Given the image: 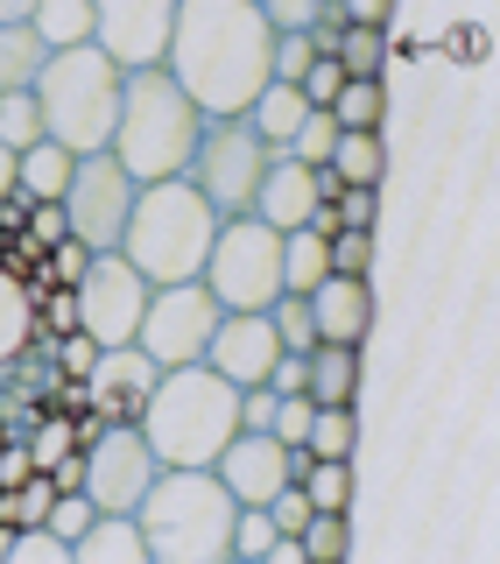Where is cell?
Returning a JSON list of instances; mask_svg holds the SVG:
<instances>
[{
    "label": "cell",
    "instance_id": "74e56055",
    "mask_svg": "<svg viewBox=\"0 0 500 564\" xmlns=\"http://www.w3.org/2000/svg\"><path fill=\"white\" fill-rule=\"evenodd\" d=\"M64 452H78V423H64V416H43V423H35V437H29V458H35V473H50Z\"/></svg>",
    "mask_w": 500,
    "mask_h": 564
},
{
    "label": "cell",
    "instance_id": "603a6c76",
    "mask_svg": "<svg viewBox=\"0 0 500 564\" xmlns=\"http://www.w3.org/2000/svg\"><path fill=\"white\" fill-rule=\"evenodd\" d=\"M50 64V43L35 35V22H0V93H35Z\"/></svg>",
    "mask_w": 500,
    "mask_h": 564
},
{
    "label": "cell",
    "instance_id": "8fae6325",
    "mask_svg": "<svg viewBox=\"0 0 500 564\" xmlns=\"http://www.w3.org/2000/svg\"><path fill=\"white\" fill-rule=\"evenodd\" d=\"M70 290H78V332H93L99 346H128L134 325H141V311H149L155 282L141 275L128 254H93Z\"/></svg>",
    "mask_w": 500,
    "mask_h": 564
},
{
    "label": "cell",
    "instance_id": "6da1fadb",
    "mask_svg": "<svg viewBox=\"0 0 500 564\" xmlns=\"http://www.w3.org/2000/svg\"><path fill=\"white\" fill-rule=\"evenodd\" d=\"M275 29L254 0H176V29L163 50V70L191 93L198 113H247L275 70Z\"/></svg>",
    "mask_w": 500,
    "mask_h": 564
},
{
    "label": "cell",
    "instance_id": "8d00e7d4",
    "mask_svg": "<svg viewBox=\"0 0 500 564\" xmlns=\"http://www.w3.org/2000/svg\"><path fill=\"white\" fill-rule=\"evenodd\" d=\"M325 247H331L338 275H373V234H367V226H338Z\"/></svg>",
    "mask_w": 500,
    "mask_h": 564
},
{
    "label": "cell",
    "instance_id": "e575fe53",
    "mask_svg": "<svg viewBox=\"0 0 500 564\" xmlns=\"http://www.w3.org/2000/svg\"><path fill=\"white\" fill-rule=\"evenodd\" d=\"M8 564H70V543H64L50 522H29V529H14Z\"/></svg>",
    "mask_w": 500,
    "mask_h": 564
},
{
    "label": "cell",
    "instance_id": "f546056e",
    "mask_svg": "<svg viewBox=\"0 0 500 564\" xmlns=\"http://www.w3.org/2000/svg\"><path fill=\"white\" fill-rule=\"evenodd\" d=\"M303 494H311V508H338L346 516V501H352V466L346 458H303Z\"/></svg>",
    "mask_w": 500,
    "mask_h": 564
},
{
    "label": "cell",
    "instance_id": "9c48e42d",
    "mask_svg": "<svg viewBox=\"0 0 500 564\" xmlns=\"http://www.w3.org/2000/svg\"><path fill=\"white\" fill-rule=\"evenodd\" d=\"M134 176L120 170V155L113 149H93V155H78L70 163V184H64V226H70V240H85L93 254H113L120 234H128V212H134Z\"/></svg>",
    "mask_w": 500,
    "mask_h": 564
},
{
    "label": "cell",
    "instance_id": "7402d4cb",
    "mask_svg": "<svg viewBox=\"0 0 500 564\" xmlns=\"http://www.w3.org/2000/svg\"><path fill=\"white\" fill-rule=\"evenodd\" d=\"M70 163L78 155L64 149V141H29L22 155H14V191H22L29 205H43V198H64V184H70Z\"/></svg>",
    "mask_w": 500,
    "mask_h": 564
},
{
    "label": "cell",
    "instance_id": "1f68e13d",
    "mask_svg": "<svg viewBox=\"0 0 500 564\" xmlns=\"http://www.w3.org/2000/svg\"><path fill=\"white\" fill-rule=\"evenodd\" d=\"M268 325H275L282 352H311V346H317V317H311V296H290V290H282L275 304H268Z\"/></svg>",
    "mask_w": 500,
    "mask_h": 564
},
{
    "label": "cell",
    "instance_id": "db71d44e",
    "mask_svg": "<svg viewBox=\"0 0 500 564\" xmlns=\"http://www.w3.org/2000/svg\"><path fill=\"white\" fill-rule=\"evenodd\" d=\"M29 8L35 0H0V22H29Z\"/></svg>",
    "mask_w": 500,
    "mask_h": 564
},
{
    "label": "cell",
    "instance_id": "f5cc1de1",
    "mask_svg": "<svg viewBox=\"0 0 500 564\" xmlns=\"http://www.w3.org/2000/svg\"><path fill=\"white\" fill-rule=\"evenodd\" d=\"M8 191H14V149L0 141V198H8Z\"/></svg>",
    "mask_w": 500,
    "mask_h": 564
},
{
    "label": "cell",
    "instance_id": "cb8c5ba5",
    "mask_svg": "<svg viewBox=\"0 0 500 564\" xmlns=\"http://www.w3.org/2000/svg\"><path fill=\"white\" fill-rule=\"evenodd\" d=\"M360 395V346L317 339L311 346V402H352Z\"/></svg>",
    "mask_w": 500,
    "mask_h": 564
},
{
    "label": "cell",
    "instance_id": "5b68a950",
    "mask_svg": "<svg viewBox=\"0 0 500 564\" xmlns=\"http://www.w3.org/2000/svg\"><path fill=\"white\" fill-rule=\"evenodd\" d=\"M211 234H219V212L205 205V191L191 176H163V184H141L128 234H120L113 254H128L149 282H191L205 275Z\"/></svg>",
    "mask_w": 500,
    "mask_h": 564
},
{
    "label": "cell",
    "instance_id": "ffe728a7",
    "mask_svg": "<svg viewBox=\"0 0 500 564\" xmlns=\"http://www.w3.org/2000/svg\"><path fill=\"white\" fill-rule=\"evenodd\" d=\"M70 564H149V543H141L134 516H93L70 536Z\"/></svg>",
    "mask_w": 500,
    "mask_h": 564
},
{
    "label": "cell",
    "instance_id": "ee69618b",
    "mask_svg": "<svg viewBox=\"0 0 500 564\" xmlns=\"http://www.w3.org/2000/svg\"><path fill=\"white\" fill-rule=\"evenodd\" d=\"M331 205H338V226H367L373 234V219H381V184H346Z\"/></svg>",
    "mask_w": 500,
    "mask_h": 564
},
{
    "label": "cell",
    "instance_id": "3957f363",
    "mask_svg": "<svg viewBox=\"0 0 500 564\" xmlns=\"http://www.w3.org/2000/svg\"><path fill=\"white\" fill-rule=\"evenodd\" d=\"M134 423L163 466H211L226 452V437L240 431V388L205 360L163 367Z\"/></svg>",
    "mask_w": 500,
    "mask_h": 564
},
{
    "label": "cell",
    "instance_id": "4fadbf2b",
    "mask_svg": "<svg viewBox=\"0 0 500 564\" xmlns=\"http://www.w3.org/2000/svg\"><path fill=\"white\" fill-rule=\"evenodd\" d=\"M170 29H176V0H93V43L120 70L163 64Z\"/></svg>",
    "mask_w": 500,
    "mask_h": 564
},
{
    "label": "cell",
    "instance_id": "d6a6232c",
    "mask_svg": "<svg viewBox=\"0 0 500 564\" xmlns=\"http://www.w3.org/2000/svg\"><path fill=\"white\" fill-rule=\"evenodd\" d=\"M296 543H303V564H338L346 557V516H338V508H311V522L296 529Z\"/></svg>",
    "mask_w": 500,
    "mask_h": 564
},
{
    "label": "cell",
    "instance_id": "f6af8a7d",
    "mask_svg": "<svg viewBox=\"0 0 500 564\" xmlns=\"http://www.w3.org/2000/svg\"><path fill=\"white\" fill-rule=\"evenodd\" d=\"M70 234V226H64V205L57 198H43V205H29V226H22V240L35 247V254H43V247H57Z\"/></svg>",
    "mask_w": 500,
    "mask_h": 564
},
{
    "label": "cell",
    "instance_id": "f1b7e54d",
    "mask_svg": "<svg viewBox=\"0 0 500 564\" xmlns=\"http://www.w3.org/2000/svg\"><path fill=\"white\" fill-rule=\"evenodd\" d=\"M311 458H352V402H317L311 431H303Z\"/></svg>",
    "mask_w": 500,
    "mask_h": 564
},
{
    "label": "cell",
    "instance_id": "7c38bea8",
    "mask_svg": "<svg viewBox=\"0 0 500 564\" xmlns=\"http://www.w3.org/2000/svg\"><path fill=\"white\" fill-rule=\"evenodd\" d=\"M155 473H163V458L149 452L141 423H106L85 445V494H93L99 516H134V501L149 494Z\"/></svg>",
    "mask_w": 500,
    "mask_h": 564
},
{
    "label": "cell",
    "instance_id": "44dd1931",
    "mask_svg": "<svg viewBox=\"0 0 500 564\" xmlns=\"http://www.w3.org/2000/svg\"><path fill=\"white\" fill-rule=\"evenodd\" d=\"M303 113H311V99H303L296 85L268 78L261 93H254V106H247L240 120H247V128H254V134H261V141H268V149H275V155H282V149H290V141H296V128H303Z\"/></svg>",
    "mask_w": 500,
    "mask_h": 564
},
{
    "label": "cell",
    "instance_id": "ba28073f",
    "mask_svg": "<svg viewBox=\"0 0 500 564\" xmlns=\"http://www.w3.org/2000/svg\"><path fill=\"white\" fill-rule=\"evenodd\" d=\"M268 141L247 128L240 113H205L198 128V149H191L184 176L205 191V205L219 212V219H233V212H254V191H261V170H268Z\"/></svg>",
    "mask_w": 500,
    "mask_h": 564
},
{
    "label": "cell",
    "instance_id": "681fc988",
    "mask_svg": "<svg viewBox=\"0 0 500 564\" xmlns=\"http://www.w3.org/2000/svg\"><path fill=\"white\" fill-rule=\"evenodd\" d=\"M275 423V388L254 381V388H240V431H268Z\"/></svg>",
    "mask_w": 500,
    "mask_h": 564
},
{
    "label": "cell",
    "instance_id": "836d02e7",
    "mask_svg": "<svg viewBox=\"0 0 500 564\" xmlns=\"http://www.w3.org/2000/svg\"><path fill=\"white\" fill-rule=\"evenodd\" d=\"M0 141H8L14 155H22L29 141H43V106H35V93H0Z\"/></svg>",
    "mask_w": 500,
    "mask_h": 564
},
{
    "label": "cell",
    "instance_id": "ac0fdd59",
    "mask_svg": "<svg viewBox=\"0 0 500 564\" xmlns=\"http://www.w3.org/2000/svg\"><path fill=\"white\" fill-rule=\"evenodd\" d=\"M35 247L14 240V254L0 261V367H14L35 339V296H29V275H35Z\"/></svg>",
    "mask_w": 500,
    "mask_h": 564
},
{
    "label": "cell",
    "instance_id": "277c9868",
    "mask_svg": "<svg viewBox=\"0 0 500 564\" xmlns=\"http://www.w3.org/2000/svg\"><path fill=\"white\" fill-rule=\"evenodd\" d=\"M198 128H205V113L191 106L184 85L163 64H141L120 78V120L106 149L120 155V170L134 184H163V176H184L191 149H198Z\"/></svg>",
    "mask_w": 500,
    "mask_h": 564
},
{
    "label": "cell",
    "instance_id": "d4e9b609",
    "mask_svg": "<svg viewBox=\"0 0 500 564\" xmlns=\"http://www.w3.org/2000/svg\"><path fill=\"white\" fill-rule=\"evenodd\" d=\"M325 275H331V247H325V234H311V226H290V234H282V290H290V296H311Z\"/></svg>",
    "mask_w": 500,
    "mask_h": 564
},
{
    "label": "cell",
    "instance_id": "8992f818",
    "mask_svg": "<svg viewBox=\"0 0 500 564\" xmlns=\"http://www.w3.org/2000/svg\"><path fill=\"white\" fill-rule=\"evenodd\" d=\"M120 70L99 43H70V50H50L43 78H35V106H43V134L64 141L70 155H93L113 141V120H120Z\"/></svg>",
    "mask_w": 500,
    "mask_h": 564
},
{
    "label": "cell",
    "instance_id": "30bf717a",
    "mask_svg": "<svg viewBox=\"0 0 500 564\" xmlns=\"http://www.w3.org/2000/svg\"><path fill=\"white\" fill-rule=\"evenodd\" d=\"M219 317H226L219 296H211L198 275H191V282H155V290H149V311H141V325H134V346L149 352L155 367L205 360Z\"/></svg>",
    "mask_w": 500,
    "mask_h": 564
},
{
    "label": "cell",
    "instance_id": "4316f807",
    "mask_svg": "<svg viewBox=\"0 0 500 564\" xmlns=\"http://www.w3.org/2000/svg\"><path fill=\"white\" fill-rule=\"evenodd\" d=\"M35 35L50 50H70V43H93V0H35L29 8Z\"/></svg>",
    "mask_w": 500,
    "mask_h": 564
},
{
    "label": "cell",
    "instance_id": "2e32d148",
    "mask_svg": "<svg viewBox=\"0 0 500 564\" xmlns=\"http://www.w3.org/2000/svg\"><path fill=\"white\" fill-rule=\"evenodd\" d=\"M275 325H268V311H226L219 317V332H211V346H205V367H219L233 388H254L268 381V367H275Z\"/></svg>",
    "mask_w": 500,
    "mask_h": 564
},
{
    "label": "cell",
    "instance_id": "5bb4252c",
    "mask_svg": "<svg viewBox=\"0 0 500 564\" xmlns=\"http://www.w3.org/2000/svg\"><path fill=\"white\" fill-rule=\"evenodd\" d=\"M211 473L226 480V494H233L240 508H261L275 487H290L303 473V452H290L275 431H233L226 437V452L211 458Z\"/></svg>",
    "mask_w": 500,
    "mask_h": 564
},
{
    "label": "cell",
    "instance_id": "60d3db41",
    "mask_svg": "<svg viewBox=\"0 0 500 564\" xmlns=\"http://www.w3.org/2000/svg\"><path fill=\"white\" fill-rule=\"evenodd\" d=\"M311 57H317V43L303 29H275V57H268V70H275L282 85H296L303 70H311Z\"/></svg>",
    "mask_w": 500,
    "mask_h": 564
},
{
    "label": "cell",
    "instance_id": "816d5d0a",
    "mask_svg": "<svg viewBox=\"0 0 500 564\" xmlns=\"http://www.w3.org/2000/svg\"><path fill=\"white\" fill-rule=\"evenodd\" d=\"M338 14H346V22H367V29H388L395 0H338Z\"/></svg>",
    "mask_w": 500,
    "mask_h": 564
},
{
    "label": "cell",
    "instance_id": "52a82bcc",
    "mask_svg": "<svg viewBox=\"0 0 500 564\" xmlns=\"http://www.w3.org/2000/svg\"><path fill=\"white\" fill-rule=\"evenodd\" d=\"M198 282L219 296V311H268L282 296V234H275V226H261L254 212L219 219Z\"/></svg>",
    "mask_w": 500,
    "mask_h": 564
},
{
    "label": "cell",
    "instance_id": "f35d334b",
    "mask_svg": "<svg viewBox=\"0 0 500 564\" xmlns=\"http://www.w3.org/2000/svg\"><path fill=\"white\" fill-rule=\"evenodd\" d=\"M275 536H282V529L268 522V508H240V516H233V557L240 564L268 557V543H275Z\"/></svg>",
    "mask_w": 500,
    "mask_h": 564
},
{
    "label": "cell",
    "instance_id": "b9f144b4",
    "mask_svg": "<svg viewBox=\"0 0 500 564\" xmlns=\"http://www.w3.org/2000/svg\"><path fill=\"white\" fill-rule=\"evenodd\" d=\"M311 410H317L311 395H275V423H268V431H275V437H282L290 452H303V431H311ZM303 458H311V452H303Z\"/></svg>",
    "mask_w": 500,
    "mask_h": 564
},
{
    "label": "cell",
    "instance_id": "83f0119b",
    "mask_svg": "<svg viewBox=\"0 0 500 564\" xmlns=\"http://www.w3.org/2000/svg\"><path fill=\"white\" fill-rule=\"evenodd\" d=\"M331 57L346 78H381V64H388V29H367V22H346L338 29V43H331Z\"/></svg>",
    "mask_w": 500,
    "mask_h": 564
},
{
    "label": "cell",
    "instance_id": "7bdbcfd3",
    "mask_svg": "<svg viewBox=\"0 0 500 564\" xmlns=\"http://www.w3.org/2000/svg\"><path fill=\"white\" fill-rule=\"evenodd\" d=\"M50 360L64 367V381H85L93 360H99V339H93V332H57V352H50Z\"/></svg>",
    "mask_w": 500,
    "mask_h": 564
},
{
    "label": "cell",
    "instance_id": "bcb514c9",
    "mask_svg": "<svg viewBox=\"0 0 500 564\" xmlns=\"http://www.w3.org/2000/svg\"><path fill=\"white\" fill-rule=\"evenodd\" d=\"M338 85H346V70H338V57H311V70L296 78V93L311 99V106H331V99H338Z\"/></svg>",
    "mask_w": 500,
    "mask_h": 564
},
{
    "label": "cell",
    "instance_id": "f907efd6",
    "mask_svg": "<svg viewBox=\"0 0 500 564\" xmlns=\"http://www.w3.org/2000/svg\"><path fill=\"white\" fill-rule=\"evenodd\" d=\"M35 473V458H29V437H8L0 431V487H22Z\"/></svg>",
    "mask_w": 500,
    "mask_h": 564
},
{
    "label": "cell",
    "instance_id": "484cf974",
    "mask_svg": "<svg viewBox=\"0 0 500 564\" xmlns=\"http://www.w3.org/2000/svg\"><path fill=\"white\" fill-rule=\"evenodd\" d=\"M325 163L338 170V184H381L388 170V149H381V128H338Z\"/></svg>",
    "mask_w": 500,
    "mask_h": 564
},
{
    "label": "cell",
    "instance_id": "4dcf8cb0",
    "mask_svg": "<svg viewBox=\"0 0 500 564\" xmlns=\"http://www.w3.org/2000/svg\"><path fill=\"white\" fill-rule=\"evenodd\" d=\"M381 106H388L381 99V78H346L325 113L338 120V128H381Z\"/></svg>",
    "mask_w": 500,
    "mask_h": 564
},
{
    "label": "cell",
    "instance_id": "9a60e30c",
    "mask_svg": "<svg viewBox=\"0 0 500 564\" xmlns=\"http://www.w3.org/2000/svg\"><path fill=\"white\" fill-rule=\"evenodd\" d=\"M155 375H163V367H155L134 339L128 346H99L93 375H85V402H93L106 423H134L141 402H149V388H155Z\"/></svg>",
    "mask_w": 500,
    "mask_h": 564
},
{
    "label": "cell",
    "instance_id": "d590c367",
    "mask_svg": "<svg viewBox=\"0 0 500 564\" xmlns=\"http://www.w3.org/2000/svg\"><path fill=\"white\" fill-rule=\"evenodd\" d=\"M331 141H338V120L325 113V106H311V113H303V128H296V141L282 155H296V163H325Z\"/></svg>",
    "mask_w": 500,
    "mask_h": 564
},
{
    "label": "cell",
    "instance_id": "c3c4849f",
    "mask_svg": "<svg viewBox=\"0 0 500 564\" xmlns=\"http://www.w3.org/2000/svg\"><path fill=\"white\" fill-rule=\"evenodd\" d=\"M254 8H261V22H268V29H311L325 0H254Z\"/></svg>",
    "mask_w": 500,
    "mask_h": 564
},
{
    "label": "cell",
    "instance_id": "7dc6e473",
    "mask_svg": "<svg viewBox=\"0 0 500 564\" xmlns=\"http://www.w3.org/2000/svg\"><path fill=\"white\" fill-rule=\"evenodd\" d=\"M268 388H275V395H311V352H275Z\"/></svg>",
    "mask_w": 500,
    "mask_h": 564
},
{
    "label": "cell",
    "instance_id": "e0dca14e",
    "mask_svg": "<svg viewBox=\"0 0 500 564\" xmlns=\"http://www.w3.org/2000/svg\"><path fill=\"white\" fill-rule=\"evenodd\" d=\"M311 317H317V339H346V346H360L367 332H373V282L367 275H325L311 290Z\"/></svg>",
    "mask_w": 500,
    "mask_h": 564
},
{
    "label": "cell",
    "instance_id": "ab89813d",
    "mask_svg": "<svg viewBox=\"0 0 500 564\" xmlns=\"http://www.w3.org/2000/svg\"><path fill=\"white\" fill-rule=\"evenodd\" d=\"M85 261H93V247L64 234L57 247H43V261H35V275H43V282H64V290H70V282L85 275Z\"/></svg>",
    "mask_w": 500,
    "mask_h": 564
},
{
    "label": "cell",
    "instance_id": "d6986e66",
    "mask_svg": "<svg viewBox=\"0 0 500 564\" xmlns=\"http://www.w3.org/2000/svg\"><path fill=\"white\" fill-rule=\"evenodd\" d=\"M311 205H317L311 163H296V155H268L261 191H254V219H261V226H275V234H290V226L311 219Z\"/></svg>",
    "mask_w": 500,
    "mask_h": 564
},
{
    "label": "cell",
    "instance_id": "7a4b0ae2",
    "mask_svg": "<svg viewBox=\"0 0 500 564\" xmlns=\"http://www.w3.org/2000/svg\"><path fill=\"white\" fill-rule=\"evenodd\" d=\"M240 501L211 466H163L134 501V529L155 564H233Z\"/></svg>",
    "mask_w": 500,
    "mask_h": 564
}]
</instances>
